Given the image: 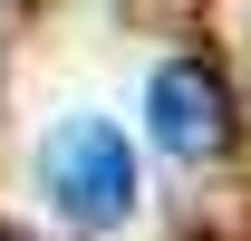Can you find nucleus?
Segmentation results:
<instances>
[{
	"instance_id": "1",
	"label": "nucleus",
	"mask_w": 251,
	"mask_h": 241,
	"mask_svg": "<svg viewBox=\"0 0 251 241\" xmlns=\"http://www.w3.org/2000/svg\"><path fill=\"white\" fill-rule=\"evenodd\" d=\"M39 193L77 222V232H116L135 212V145H126L106 116H68L49 145H39Z\"/></svg>"
},
{
	"instance_id": "2",
	"label": "nucleus",
	"mask_w": 251,
	"mask_h": 241,
	"mask_svg": "<svg viewBox=\"0 0 251 241\" xmlns=\"http://www.w3.org/2000/svg\"><path fill=\"white\" fill-rule=\"evenodd\" d=\"M145 125H155V145L174 164H213L232 145V96H222V77L203 58H164L145 77Z\"/></svg>"
}]
</instances>
